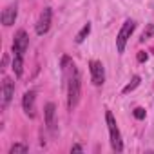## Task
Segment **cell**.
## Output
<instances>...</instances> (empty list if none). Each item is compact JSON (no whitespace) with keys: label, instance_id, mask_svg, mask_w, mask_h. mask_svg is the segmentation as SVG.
<instances>
[{"label":"cell","instance_id":"6da1fadb","mask_svg":"<svg viewBox=\"0 0 154 154\" xmlns=\"http://www.w3.org/2000/svg\"><path fill=\"white\" fill-rule=\"evenodd\" d=\"M80 94H82V78L80 72L76 69V65H71V74L67 80V107L69 111H72L80 102Z\"/></svg>","mask_w":154,"mask_h":154},{"label":"cell","instance_id":"7a4b0ae2","mask_svg":"<svg viewBox=\"0 0 154 154\" xmlns=\"http://www.w3.org/2000/svg\"><path fill=\"white\" fill-rule=\"evenodd\" d=\"M105 122H107V129H109V136H111V147L114 152H122L123 150V141H122V134L116 123V118L112 116L111 111H105Z\"/></svg>","mask_w":154,"mask_h":154},{"label":"cell","instance_id":"3957f363","mask_svg":"<svg viewBox=\"0 0 154 154\" xmlns=\"http://www.w3.org/2000/svg\"><path fill=\"white\" fill-rule=\"evenodd\" d=\"M134 29H136L134 20H131V18H129V20H125V22H123V26H122V29H120V33H118V36H116V47H118V53H120V54L125 51L127 42H129L131 35L134 33Z\"/></svg>","mask_w":154,"mask_h":154},{"label":"cell","instance_id":"277c9868","mask_svg":"<svg viewBox=\"0 0 154 154\" xmlns=\"http://www.w3.org/2000/svg\"><path fill=\"white\" fill-rule=\"evenodd\" d=\"M89 71H91V78H93V84L96 87L103 85L105 82V69H103V63L100 60H91L89 62Z\"/></svg>","mask_w":154,"mask_h":154},{"label":"cell","instance_id":"5b68a950","mask_svg":"<svg viewBox=\"0 0 154 154\" xmlns=\"http://www.w3.org/2000/svg\"><path fill=\"white\" fill-rule=\"evenodd\" d=\"M29 47V35L20 29L17 35H15V40H13V54H18V56H24L26 51Z\"/></svg>","mask_w":154,"mask_h":154},{"label":"cell","instance_id":"8992f818","mask_svg":"<svg viewBox=\"0 0 154 154\" xmlns=\"http://www.w3.org/2000/svg\"><path fill=\"white\" fill-rule=\"evenodd\" d=\"M51 18H53V11H51V8H44V11L40 13V17H38V20H36V35H40V36H44L47 31H49V27H51Z\"/></svg>","mask_w":154,"mask_h":154},{"label":"cell","instance_id":"52a82bcc","mask_svg":"<svg viewBox=\"0 0 154 154\" xmlns=\"http://www.w3.org/2000/svg\"><path fill=\"white\" fill-rule=\"evenodd\" d=\"M13 94H15V82L11 78H4V82H2V102H0L2 109H6L9 105V102L13 100Z\"/></svg>","mask_w":154,"mask_h":154},{"label":"cell","instance_id":"ba28073f","mask_svg":"<svg viewBox=\"0 0 154 154\" xmlns=\"http://www.w3.org/2000/svg\"><path fill=\"white\" fill-rule=\"evenodd\" d=\"M35 100H36L35 91H27L22 98V107H24V111L29 118H35Z\"/></svg>","mask_w":154,"mask_h":154},{"label":"cell","instance_id":"9c48e42d","mask_svg":"<svg viewBox=\"0 0 154 154\" xmlns=\"http://www.w3.org/2000/svg\"><path fill=\"white\" fill-rule=\"evenodd\" d=\"M17 17H18V8H17V4H11V6H8V8L2 11V24H4L6 27H9V26L15 24Z\"/></svg>","mask_w":154,"mask_h":154},{"label":"cell","instance_id":"30bf717a","mask_svg":"<svg viewBox=\"0 0 154 154\" xmlns=\"http://www.w3.org/2000/svg\"><path fill=\"white\" fill-rule=\"evenodd\" d=\"M44 114H45V125H47V129H54V114H56V107H54V103H47L45 105V111H44Z\"/></svg>","mask_w":154,"mask_h":154},{"label":"cell","instance_id":"8fae6325","mask_svg":"<svg viewBox=\"0 0 154 154\" xmlns=\"http://www.w3.org/2000/svg\"><path fill=\"white\" fill-rule=\"evenodd\" d=\"M22 67H24V56L15 54L13 56V71L17 76H22Z\"/></svg>","mask_w":154,"mask_h":154},{"label":"cell","instance_id":"7c38bea8","mask_svg":"<svg viewBox=\"0 0 154 154\" xmlns=\"http://www.w3.org/2000/svg\"><path fill=\"white\" fill-rule=\"evenodd\" d=\"M89 33H91V24L87 22V24H85V26L78 31V35H76V38H74V40H76V44H82V42L89 36Z\"/></svg>","mask_w":154,"mask_h":154},{"label":"cell","instance_id":"4fadbf2b","mask_svg":"<svg viewBox=\"0 0 154 154\" xmlns=\"http://www.w3.org/2000/svg\"><path fill=\"white\" fill-rule=\"evenodd\" d=\"M140 80H141V78H140L138 74H136V76H132V80H131V82H129V84L123 87V94H129L131 91H134V89L140 85Z\"/></svg>","mask_w":154,"mask_h":154},{"label":"cell","instance_id":"5bb4252c","mask_svg":"<svg viewBox=\"0 0 154 154\" xmlns=\"http://www.w3.org/2000/svg\"><path fill=\"white\" fill-rule=\"evenodd\" d=\"M27 150H29V147L26 143H15V145H11L9 154H26Z\"/></svg>","mask_w":154,"mask_h":154},{"label":"cell","instance_id":"9a60e30c","mask_svg":"<svg viewBox=\"0 0 154 154\" xmlns=\"http://www.w3.org/2000/svg\"><path fill=\"white\" fill-rule=\"evenodd\" d=\"M134 118H136V120H143V118H145V109L136 107V109H134Z\"/></svg>","mask_w":154,"mask_h":154},{"label":"cell","instance_id":"2e32d148","mask_svg":"<svg viewBox=\"0 0 154 154\" xmlns=\"http://www.w3.org/2000/svg\"><path fill=\"white\" fill-rule=\"evenodd\" d=\"M152 31H154V27H152V26H149V29H147V33L143 31V35H141V42H143V40H147V38H149V36L152 35Z\"/></svg>","mask_w":154,"mask_h":154},{"label":"cell","instance_id":"e0dca14e","mask_svg":"<svg viewBox=\"0 0 154 154\" xmlns=\"http://www.w3.org/2000/svg\"><path fill=\"white\" fill-rule=\"evenodd\" d=\"M138 60H140V62H145V60H147V54H145V53L141 51V53L138 54Z\"/></svg>","mask_w":154,"mask_h":154},{"label":"cell","instance_id":"ac0fdd59","mask_svg":"<svg viewBox=\"0 0 154 154\" xmlns=\"http://www.w3.org/2000/svg\"><path fill=\"white\" fill-rule=\"evenodd\" d=\"M71 152H82V147H80V145H72Z\"/></svg>","mask_w":154,"mask_h":154}]
</instances>
